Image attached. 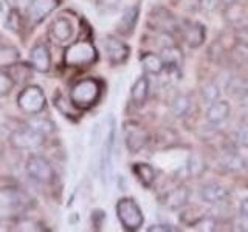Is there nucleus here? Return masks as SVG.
Instances as JSON below:
<instances>
[{
	"instance_id": "nucleus-20",
	"label": "nucleus",
	"mask_w": 248,
	"mask_h": 232,
	"mask_svg": "<svg viewBox=\"0 0 248 232\" xmlns=\"http://www.w3.org/2000/svg\"><path fill=\"white\" fill-rule=\"evenodd\" d=\"M141 65L144 68V72H147L149 74H155L158 76L163 73V70H165V62H163V58L158 56V54L155 53H144L141 54Z\"/></svg>"
},
{
	"instance_id": "nucleus-30",
	"label": "nucleus",
	"mask_w": 248,
	"mask_h": 232,
	"mask_svg": "<svg viewBox=\"0 0 248 232\" xmlns=\"http://www.w3.org/2000/svg\"><path fill=\"white\" fill-rule=\"evenodd\" d=\"M203 162H202L197 157H192L189 161H188V164H186V170L189 172V175H199L202 170H203Z\"/></svg>"
},
{
	"instance_id": "nucleus-37",
	"label": "nucleus",
	"mask_w": 248,
	"mask_h": 232,
	"mask_svg": "<svg viewBox=\"0 0 248 232\" xmlns=\"http://www.w3.org/2000/svg\"><path fill=\"white\" fill-rule=\"evenodd\" d=\"M220 2H225V3H231V2H234V0H220Z\"/></svg>"
},
{
	"instance_id": "nucleus-8",
	"label": "nucleus",
	"mask_w": 248,
	"mask_h": 232,
	"mask_svg": "<svg viewBox=\"0 0 248 232\" xmlns=\"http://www.w3.org/2000/svg\"><path fill=\"white\" fill-rule=\"evenodd\" d=\"M27 172L34 181L42 183V184L50 183L53 180V176H54L53 167H51L50 162L46 161L44 157H37V155H33V157L28 158Z\"/></svg>"
},
{
	"instance_id": "nucleus-15",
	"label": "nucleus",
	"mask_w": 248,
	"mask_h": 232,
	"mask_svg": "<svg viewBox=\"0 0 248 232\" xmlns=\"http://www.w3.org/2000/svg\"><path fill=\"white\" fill-rule=\"evenodd\" d=\"M230 113H231V107L227 101L217 99L214 102L209 104L205 116L209 124H213V126H220V124H223L230 118Z\"/></svg>"
},
{
	"instance_id": "nucleus-9",
	"label": "nucleus",
	"mask_w": 248,
	"mask_h": 232,
	"mask_svg": "<svg viewBox=\"0 0 248 232\" xmlns=\"http://www.w3.org/2000/svg\"><path fill=\"white\" fill-rule=\"evenodd\" d=\"M149 23L154 29H158L160 33L174 34L180 31V22L174 17V14H170L168 10H163V8H158V10H154L151 13Z\"/></svg>"
},
{
	"instance_id": "nucleus-23",
	"label": "nucleus",
	"mask_w": 248,
	"mask_h": 232,
	"mask_svg": "<svg viewBox=\"0 0 248 232\" xmlns=\"http://www.w3.org/2000/svg\"><path fill=\"white\" fill-rule=\"evenodd\" d=\"M20 59V53L16 46L2 45L0 46V70L14 67Z\"/></svg>"
},
{
	"instance_id": "nucleus-36",
	"label": "nucleus",
	"mask_w": 248,
	"mask_h": 232,
	"mask_svg": "<svg viewBox=\"0 0 248 232\" xmlns=\"http://www.w3.org/2000/svg\"><path fill=\"white\" fill-rule=\"evenodd\" d=\"M13 6H20V5H25L28 3V0H8Z\"/></svg>"
},
{
	"instance_id": "nucleus-16",
	"label": "nucleus",
	"mask_w": 248,
	"mask_h": 232,
	"mask_svg": "<svg viewBox=\"0 0 248 232\" xmlns=\"http://www.w3.org/2000/svg\"><path fill=\"white\" fill-rule=\"evenodd\" d=\"M227 93L242 105H248V79L242 76H231L227 82Z\"/></svg>"
},
{
	"instance_id": "nucleus-35",
	"label": "nucleus",
	"mask_w": 248,
	"mask_h": 232,
	"mask_svg": "<svg viewBox=\"0 0 248 232\" xmlns=\"http://www.w3.org/2000/svg\"><path fill=\"white\" fill-rule=\"evenodd\" d=\"M149 232H169V231H175V228H172L170 224H154V226L147 228Z\"/></svg>"
},
{
	"instance_id": "nucleus-14",
	"label": "nucleus",
	"mask_w": 248,
	"mask_h": 232,
	"mask_svg": "<svg viewBox=\"0 0 248 232\" xmlns=\"http://www.w3.org/2000/svg\"><path fill=\"white\" fill-rule=\"evenodd\" d=\"M58 6V0H31L28 6V17L31 22L39 23L50 15Z\"/></svg>"
},
{
	"instance_id": "nucleus-11",
	"label": "nucleus",
	"mask_w": 248,
	"mask_h": 232,
	"mask_svg": "<svg viewBox=\"0 0 248 232\" xmlns=\"http://www.w3.org/2000/svg\"><path fill=\"white\" fill-rule=\"evenodd\" d=\"M75 28L73 23L67 17H58L51 22L50 25V37L53 39L54 44L58 45H65L73 39Z\"/></svg>"
},
{
	"instance_id": "nucleus-32",
	"label": "nucleus",
	"mask_w": 248,
	"mask_h": 232,
	"mask_svg": "<svg viewBox=\"0 0 248 232\" xmlns=\"http://www.w3.org/2000/svg\"><path fill=\"white\" fill-rule=\"evenodd\" d=\"M6 25L13 31H17L20 28V15H19L17 10H13L10 13V15H8V20H6Z\"/></svg>"
},
{
	"instance_id": "nucleus-2",
	"label": "nucleus",
	"mask_w": 248,
	"mask_h": 232,
	"mask_svg": "<svg viewBox=\"0 0 248 232\" xmlns=\"http://www.w3.org/2000/svg\"><path fill=\"white\" fill-rule=\"evenodd\" d=\"M116 217L126 231H138L143 226L144 217L141 207L134 198H120L116 203Z\"/></svg>"
},
{
	"instance_id": "nucleus-24",
	"label": "nucleus",
	"mask_w": 248,
	"mask_h": 232,
	"mask_svg": "<svg viewBox=\"0 0 248 232\" xmlns=\"http://www.w3.org/2000/svg\"><path fill=\"white\" fill-rule=\"evenodd\" d=\"M161 58H163V62H165V65L180 67L183 64V54L175 45H166L165 48H163Z\"/></svg>"
},
{
	"instance_id": "nucleus-38",
	"label": "nucleus",
	"mask_w": 248,
	"mask_h": 232,
	"mask_svg": "<svg viewBox=\"0 0 248 232\" xmlns=\"http://www.w3.org/2000/svg\"><path fill=\"white\" fill-rule=\"evenodd\" d=\"M0 11H2V3H0Z\"/></svg>"
},
{
	"instance_id": "nucleus-19",
	"label": "nucleus",
	"mask_w": 248,
	"mask_h": 232,
	"mask_svg": "<svg viewBox=\"0 0 248 232\" xmlns=\"http://www.w3.org/2000/svg\"><path fill=\"white\" fill-rule=\"evenodd\" d=\"M147 96H149V81L147 77H138L130 88V98L137 107H143Z\"/></svg>"
},
{
	"instance_id": "nucleus-21",
	"label": "nucleus",
	"mask_w": 248,
	"mask_h": 232,
	"mask_svg": "<svg viewBox=\"0 0 248 232\" xmlns=\"http://www.w3.org/2000/svg\"><path fill=\"white\" fill-rule=\"evenodd\" d=\"M189 201V189L180 186V188L174 189L172 192L168 193V197L165 200V204L169 209H180Z\"/></svg>"
},
{
	"instance_id": "nucleus-7",
	"label": "nucleus",
	"mask_w": 248,
	"mask_h": 232,
	"mask_svg": "<svg viewBox=\"0 0 248 232\" xmlns=\"http://www.w3.org/2000/svg\"><path fill=\"white\" fill-rule=\"evenodd\" d=\"M124 141L130 153H138L149 143V133L137 122H127L124 126Z\"/></svg>"
},
{
	"instance_id": "nucleus-18",
	"label": "nucleus",
	"mask_w": 248,
	"mask_h": 232,
	"mask_svg": "<svg viewBox=\"0 0 248 232\" xmlns=\"http://www.w3.org/2000/svg\"><path fill=\"white\" fill-rule=\"evenodd\" d=\"M138 15H140V6L134 5V6H129L126 11L123 13L121 19L118 22V33L123 36H129L134 33L135 25L138 22Z\"/></svg>"
},
{
	"instance_id": "nucleus-29",
	"label": "nucleus",
	"mask_w": 248,
	"mask_h": 232,
	"mask_svg": "<svg viewBox=\"0 0 248 232\" xmlns=\"http://www.w3.org/2000/svg\"><path fill=\"white\" fill-rule=\"evenodd\" d=\"M14 87V81L13 77H10V74H6L3 72H0V96L8 95L11 91V88Z\"/></svg>"
},
{
	"instance_id": "nucleus-13",
	"label": "nucleus",
	"mask_w": 248,
	"mask_h": 232,
	"mask_svg": "<svg viewBox=\"0 0 248 232\" xmlns=\"http://www.w3.org/2000/svg\"><path fill=\"white\" fill-rule=\"evenodd\" d=\"M199 197L206 204H220L228 200L230 192L217 183H208L200 188Z\"/></svg>"
},
{
	"instance_id": "nucleus-28",
	"label": "nucleus",
	"mask_w": 248,
	"mask_h": 232,
	"mask_svg": "<svg viewBox=\"0 0 248 232\" xmlns=\"http://www.w3.org/2000/svg\"><path fill=\"white\" fill-rule=\"evenodd\" d=\"M216 221L209 217H202V218L194 220V223L191 224V228H194L196 231H214L216 228Z\"/></svg>"
},
{
	"instance_id": "nucleus-33",
	"label": "nucleus",
	"mask_w": 248,
	"mask_h": 232,
	"mask_svg": "<svg viewBox=\"0 0 248 232\" xmlns=\"http://www.w3.org/2000/svg\"><path fill=\"white\" fill-rule=\"evenodd\" d=\"M30 126L33 127V129H36V130H39V131H41V133H44V135H46V133H48V131L53 129V124H51L50 121H46V119L34 121V122H31Z\"/></svg>"
},
{
	"instance_id": "nucleus-22",
	"label": "nucleus",
	"mask_w": 248,
	"mask_h": 232,
	"mask_svg": "<svg viewBox=\"0 0 248 232\" xmlns=\"http://www.w3.org/2000/svg\"><path fill=\"white\" fill-rule=\"evenodd\" d=\"M132 172L138 178V181L141 183L144 188H151L155 181V170L152 166L146 164V162H135L132 166Z\"/></svg>"
},
{
	"instance_id": "nucleus-4",
	"label": "nucleus",
	"mask_w": 248,
	"mask_h": 232,
	"mask_svg": "<svg viewBox=\"0 0 248 232\" xmlns=\"http://www.w3.org/2000/svg\"><path fill=\"white\" fill-rule=\"evenodd\" d=\"M45 95L37 85H28L17 96V104L28 115H37L45 108Z\"/></svg>"
},
{
	"instance_id": "nucleus-1",
	"label": "nucleus",
	"mask_w": 248,
	"mask_h": 232,
	"mask_svg": "<svg viewBox=\"0 0 248 232\" xmlns=\"http://www.w3.org/2000/svg\"><path fill=\"white\" fill-rule=\"evenodd\" d=\"M101 96V82L98 79H82L73 85L72 91H70V99H72L73 105L78 108H90L93 107Z\"/></svg>"
},
{
	"instance_id": "nucleus-10",
	"label": "nucleus",
	"mask_w": 248,
	"mask_h": 232,
	"mask_svg": "<svg viewBox=\"0 0 248 232\" xmlns=\"http://www.w3.org/2000/svg\"><path fill=\"white\" fill-rule=\"evenodd\" d=\"M180 36L186 42V45L191 48H199V46L205 42L206 31L205 27L199 22H189V20H182L180 22Z\"/></svg>"
},
{
	"instance_id": "nucleus-34",
	"label": "nucleus",
	"mask_w": 248,
	"mask_h": 232,
	"mask_svg": "<svg viewBox=\"0 0 248 232\" xmlns=\"http://www.w3.org/2000/svg\"><path fill=\"white\" fill-rule=\"evenodd\" d=\"M220 0H200V6L202 10L205 11H214L217 6H219Z\"/></svg>"
},
{
	"instance_id": "nucleus-39",
	"label": "nucleus",
	"mask_w": 248,
	"mask_h": 232,
	"mask_svg": "<svg viewBox=\"0 0 248 232\" xmlns=\"http://www.w3.org/2000/svg\"><path fill=\"white\" fill-rule=\"evenodd\" d=\"M247 110H248V105H247Z\"/></svg>"
},
{
	"instance_id": "nucleus-5",
	"label": "nucleus",
	"mask_w": 248,
	"mask_h": 232,
	"mask_svg": "<svg viewBox=\"0 0 248 232\" xmlns=\"http://www.w3.org/2000/svg\"><path fill=\"white\" fill-rule=\"evenodd\" d=\"M115 145V119L113 116H108V130L107 136L103 143V149H101V160H99V170L101 178L106 183L107 178L110 176L112 172V153Z\"/></svg>"
},
{
	"instance_id": "nucleus-17",
	"label": "nucleus",
	"mask_w": 248,
	"mask_h": 232,
	"mask_svg": "<svg viewBox=\"0 0 248 232\" xmlns=\"http://www.w3.org/2000/svg\"><path fill=\"white\" fill-rule=\"evenodd\" d=\"M30 62L31 67L41 73H46L50 70L51 65V58H50V51L45 45H36L30 54Z\"/></svg>"
},
{
	"instance_id": "nucleus-31",
	"label": "nucleus",
	"mask_w": 248,
	"mask_h": 232,
	"mask_svg": "<svg viewBox=\"0 0 248 232\" xmlns=\"http://www.w3.org/2000/svg\"><path fill=\"white\" fill-rule=\"evenodd\" d=\"M236 139L240 145L244 147H248V122L242 124V126H239L237 131H236Z\"/></svg>"
},
{
	"instance_id": "nucleus-25",
	"label": "nucleus",
	"mask_w": 248,
	"mask_h": 232,
	"mask_svg": "<svg viewBox=\"0 0 248 232\" xmlns=\"http://www.w3.org/2000/svg\"><path fill=\"white\" fill-rule=\"evenodd\" d=\"M191 110V98L188 95H177L172 101V113L177 118H183Z\"/></svg>"
},
{
	"instance_id": "nucleus-3",
	"label": "nucleus",
	"mask_w": 248,
	"mask_h": 232,
	"mask_svg": "<svg viewBox=\"0 0 248 232\" xmlns=\"http://www.w3.org/2000/svg\"><path fill=\"white\" fill-rule=\"evenodd\" d=\"M96 48L89 41H78L65 50L64 60L68 67H84L92 65L96 60Z\"/></svg>"
},
{
	"instance_id": "nucleus-12",
	"label": "nucleus",
	"mask_w": 248,
	"mask_h": 232,
	"mask_svg": "<svg viewBox=\"0 0 248 232\" xmlns=\"http://www.w3.org/2000/svg\"><path fill=\"white\" fill-rule=\"evenodd\" d=\"M104 46H106L108 62H110L112 65H121L127 60L130 50L126 44H124L123 41H120V39H116L113 36H108L106 39Z\"/></svg>"
},
{
	"instance_id": "nucleus-26",
	"label": "nucleus",
	"mask_w": 248,
	"mask_h": 232,
	"mask_svg": "<svg viewBox=\"0 0 248 232\" xmlns=\"http://www.w3.org/2000/svg\"><path fill=\"white\" fill-rule=\"evenodd\" d=\"M200 93H202V98H203L205 102L211 104V102H214V101H217L220 98V87L216 82L208 81V82H205L203 85H202Z\"/></svg>"
},
{
	"instance_id": "nucleus-27",
	"label": "nucleus",
	"mask_w": 248,
	"mask_h": 232,
	"mask_svg": "<svg viewBox=\"0 0 248 232\" xmlns=\"http://www.w3.org/2000/svg\"><path fill=\"white\" fill-rule=\"evenodd\" d=\"M222 166H225L228 170H239L244 167V161L240 160L237 155L228 153V155H225V158L222 160Z\"/></svg>"
},
{
	"instance_id": "nucleus-6",
	"label": "nucleus",
	"mask_w": 248,
	"mask_h": 232,
	"mask_svg": "<svg viewBox=\"0 0 248 232\" xmlns=\"http://www.w3.org/2000/svg\"><path fill=\"white\" fill-rule=\"evenodd\" d=\"M44 138H45L44 133H41L39 130L30 126V127H23V129L16 130L11 135V143L16 149L33 150L44 144Z\"/></svg>"
}]
</instances>
